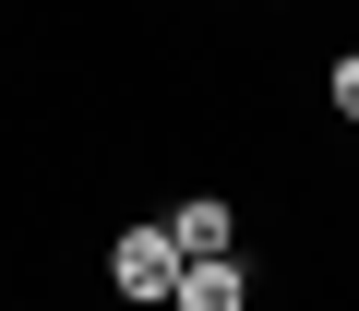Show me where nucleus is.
Masks as SVG:
<instances>
[{"instance_id":"obj_1","label":"nucleus","mask_w":359,"mask_h":311,"mask_svg":"<svg viewBox=\"0 0 359 311\" xmlns=\"http://www.w3.org/2000/svg\"><path fill=\"white\" fill-rule=\"evenodd\" d=\"M108 287H120L132 311H156V299L180 287V251H168V228H120V240H108Z\"/></svg>"},{"instance_id":"obj_2","label":"nucleus","mask_w":359,"mask_h":311,"mask_svg":"<svg viewBox=\"0 0 359 311\" xmlns=\"http://www.w3.org/2000/svg\"><path fill=\"white\" fill-rule=\"evenodd\" d=\"M168 311H252V275H240V251H216V263H180Z\"/></svg>"},{"instance_id":"obj_3","label":"nucleus","mask_w":359,"mask_h":311,"mask_svg":"<svg viewBox=\"0 0 359 311\" xmlns=\"http://www.w3.org/2000/svg\"><path fill=\"white\" fill-rule=\"evenodd\" d=\"M228 240H240V216H228L216 192H192V204H180V216H168V251H180V263H216Z\"/></svg>"},{"instance_id":"obj_4","label":"nucleus","mask_w":359,"mask_h":311,"mask_svg":"<svg viewBox=\"0 0 359 311\" xmlns=\"http://www.w3.org/2000/svg\"><path fill=\"white\" fill-rule=\"evenodd\" d=\"M323 108H335V120H359V48H347V60L323 72Z\"/></svg>"}]
</instances>
